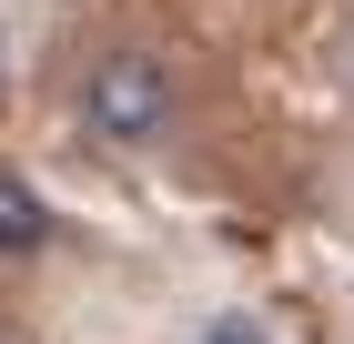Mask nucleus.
<instances>
[{
    "label": "nucleus",
    "mask_w": 354,
    "mask_h": 344,
    "mask_svg": "<svg viewBox=\"0 0 354 344\" xmlns=\"http://www.w3.org/2000/svg\"><path fill=\"white\" fill-rule=\"evenodd\" d=\"M172 111H183V81H172L162 51H102L82 71V132L111 142V152H142V142L172 132Z\"/></svg>",
    "instance_id": "f257e3e1"
},
{
    "label": "nucleus",
    "mask_w": 354,
    "mask_h": 344,
    "mask_svg": "<svg viewBox=\"0 0 354 344\" xmlns=\"http://www.w3.org/2000/svg\"><path fill=\"white\" fill-rule=\"evenodd\" d=\"M30 253H51V203L30 172L0 162V264H30Z\"/></svg>",
    "instance_id": "f03ea898"
},
{
    "label": "nucleus",
    "mask_w": 354,
    "mask_h": 344,
    "mask_svg": "<svg viewBox=\"0 0 354 344\" xmlns=\"http://www.w3.org/2000/svg\"><path fill=\"white\" fill-rule=\"evenodd\" d=\"M192 344H273V324H263V314H213Z\"/></svg>",
    "instance_id": "7ed1b4c3"
},
{
    "label": "nucleus",
    "mask_w": 354,
    "mask_h": 344,
    "mask_svg": "<svg viewBox=\"0 0 354 344\" xmlns=\"http://www.w3.org/2000/svg\"><path fill=\"white\" fill-rule=\"evenodd\" d=\"M344 71H354V41H344Z\"/></svg>",
    "instance_id": "20e7f679"
}]
</instances>
